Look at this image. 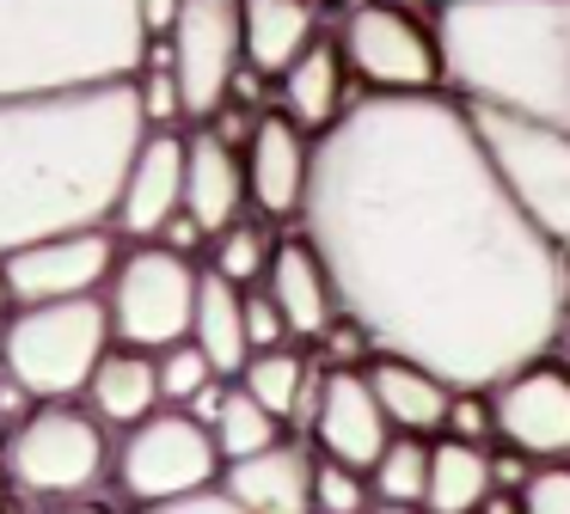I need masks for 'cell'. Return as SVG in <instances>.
Returning <instances> with one entry per match:
<instances>
[{"mask_svg":"<svg viewBox=\"0 0 570 514\" xmlns=\"http://www.w3.org/2000/svg\"><path fill=\"white\" fill-rule=\"evenodd\" d=\"M301 233L374 355L491 392L552 349L564 251L503 190L454 92H362L313 135Z\"/></svg>","mask_w":570,"mask_h":514,"instance_id":"obj_1","label":"cell"},{"mask_svg":"<svg viewBox=\"0 0 570 514\" xmlns=\"http://www.w3.org/2000/svg\"><path fill=\"white\" fill-rule=\"evenodd\" d=\"M148 117L136 80L0 98V257L111 227Z\"/></svg>","mask_w":570,"mask_h":514,"instance_id":"obj_2","label":"cell"},{"mask_svg":"<svg viewBox=\"0 0 570 514\" xmlns=\"http://www.w3.org/2000/svg\"><path fill=\"white\" fill-rule=\"evenodd\" d=\"M435 43L454 98L570 135V0H442Z\"/></svg>","mask_w":570,"mask_h":514,"instance_id":"obj_3","label":"cell"},{"mask_svg":"<svg viewBox=\"0 0 570 514\" xmlns=\"http://www.w3.org/2000/svg\"><path fill=\"white\" fill-rule=\"evenodd\" d=\"M154 43L141 0H0V98L136 80Z\"/></svg>","mask_w":570,"mask_h":514,"instance_id":"obj_4","label":"cell"},{"mask_svg":"<svg viewBox=\"0 0 570 514\" xmlns=\"http://www.w3.org/2000/svg\"><path fill=\"white\" fill-rule=\"evenodd\" d=\"M111 349V318L105 300H50L13 306L0 318V367L19 379L38 404H75L87 392L92 367Z\"/></svg>","mask_w":570,"mask_h":514,"instance_id":"obj_5","label":"cell"},{"mask_svg":"<svg viewBox=\"0 0 570 514\" xmlns=\"http://www.w3.org/2000/svg\"><path fill=\"white\" fill-rule=\"evenodd\" d=\"M0 465L26 502H87L111 477V428L87 404H38L19 428H7Z\"/></svg>","mask_w":570,"mask_h":514,"instance_id":"obj_6","label":"cell"},{"mask_svg":"<svg viewBox=\"0 0 570 514\" xmlns=\"http://www.w3.org/2000/svg\"><path fill=\"white\" fill-rule=\"evenodd\" d=\"M111 484L129 508H173V502L222 490V447H215L209 423L160 404L154 416H141L136 428L117 435Z\"/></svg>","mask_w":570,"mask_h":514,"instance_id":"obj_7","label":"cell"},{"mask_svg":"<svg viewBox=\"0 0 570 514\" xmlns=\"http://www.w3.org/2000/svg\"><path fill=\"white\" fill-rule=\"evenodd\" d=\"M466 117L479 129L503 190L515 196V208L570 257V135L546 129L533 117H515V110H497V105H466Z\"/></svg>","mask_w":570,"mask_h":514,"instance_id":"obj_8","label":"cell"},{"mask_svg":"<svg viewBox=\"0 0 570 514\" xmlns=\"http://www.w3.org/2000/svg\"><path fill=\"white\" fill-rule=\"evenodd\" d=\"M197 281L203 269L190 257L166 251V245H124L111 281H105V318H111L117 349L160 355L190 337V313H197Z\"/></svg>","mask_w":570,"mask_h":514,"instance_id":"obj_9","label":"cell"},{"mask_svg":"<svg viewBox=\"0 0 570 514\" xmlns=\"http://www.w3.org/2000/svg\"><path fill=\"white\" fill-rule=\"evenodd\" d=\"M344 68L368 92H442V43L399 0H356L337 24Z\"/></svg>","mask_w":570,"mask_h":514,"instance_id":"obj_10","label":"cell"},{"mask_svg":"<svg viewBox=\"0 0 570 514\" xmlns=\"http://www.w3.org/2000/svg\"><path fill=\"white\" fill-rule=\"evenodd\" d=\"M166 56H173L178 92H185V117L209 122L234 98V80L246 68L239 0H185L173 31H166Z\"/></svg>","mask_w":570,"mask_h":514,"instance_id":"obj_11","label":"cell"},{"mask_svg":"<svg viewBox=\"0 0 570 514\" xmlns=\"http://www.w3.org/2000/svg\"><path fill=\"white\" fill-rule=\"evenodd\" d=\"M117 257H124V239L111 227H87V233H56L43 245H26V251L0 257V264H7L13 306H50V300H92V294H105Z\"/></svg>","mask_w":570,"mask_h":514,"instance_id":"obj_12","label":"cell"},{"mask_svg":"<svg viewBox=\"0 0 570 514\" xmlns=\"http://www.w3.org/2000/svg\"><path fill=\"white\" fill-rule=\"evenodd\" d=\"M497 435L528 459H570V374L558 362H528L491 386Z\"/></svg>","mask_w":570,"mask_h":514,"instance_id":"obj_13","label":"cell"},{"mask_svg":"<svg viewBox=\"0 0 570 514\" xmlns=\"http://www.w3.org/2000/svg\"><path fill=\"white\" fill-rule=\"evenodd\" d=\"M307 435H313V447H320V459H337V465H350V472H368L386 453L393 423L381 416L374 386H368L362 367H325L320 398H313V411H307Z\"/></svg>","mask_w":570,"mask_h":514,"instance_id":"obj_14","label":"cell"},{"mask_svg":"<svg viewBox=\"0 0 570 514\" xmlns=\"http://www.w3.org/2000/svg\"><path fill=\"white\" fill-rule=\"evenodd\" d=\"M178 215H185V135L148 129L136 159H129L124 196L111 208V233L124 245H154Z\"/></svg>","mask_w":570,"mask_h":514,"instance_id":"obj_15","label":"cell"},{"mask_svg":"<svg viewBox=\"0 0 570 514\" xmlns=\"http://www.w3.org/2000/svg\"><path fill=\"white\" fill-rule=\"evenodd\" d=\"M313 178V135L283 110H264L246 135V202L258 220H295Z\"/></svg>","mask_w":570,"mask_h":514,"instance_id":"obj_16","label":"cell"},{"mask_svg":"<svg viewBox=\"0 0 570 514\" xmlns=\"http://www.w3.org/2000/svg\"><path fill=\"white\" fill-rule=\"evenodd\" d=\"M313 472H320V459L283 435L252 459L222 465V496L246 514H313Z\"/></svg>","mask_w":570,"mask_h":514,"instance_id":"obj_17","label":"cell"},{"mask_svg":"<svg viewBox=\"0 0 570 514\" xmlns=\"http://www.w3.org/2000/svg\"><path fill=\"white\" fill-rule=\"evenodd\" d=\"M258 288L276 300L288 337H307V343H320L325 330H332V318L344 313V306H337L332 276H325V264H320V251L307 245V233L276 239V257H271V269H264Z\"/></svg>","mask_w":570,"mask_h":514,"instance_id":"obj_18","label":"cell"},{"mask_svg":"<svg viewBox=\"0 0 570 514\" xmlns=\"http://www.w3.org/2000/svg\"><path fill=\"white\" fill-rule=\"evenodd\" d=\"M185 215L203 233H222L246 215V154L203 122L185 135Z\"/></svg>","mask_w":570,"mask_h":514,"instance_id":"obj_19","label":"cell"},{"mask_svg":"<svg viewBox=\"0 0 570 514\" xmlns=\"http://www.w3.org/2000/svg\"><path fill=\"white\" fill-rule=\"evenodd\" d=\"M368 386H374V404H381V416L393 423V435H442L448 423V404H454V386L448 379H435L430 367L405 362V355H374L368 367Z\"/></svg>","mask_w":570,"mask_h":514,"instance_id":"obj_20","label":"cell"},{"mask_svg":"<svg viewBox=\"0 0 570 514\" xmlns=\"http://www.w3.org/2000/svg\"><path fill=\"white\" fill-rule=\"evenodd\" d=\"M239 37H246V68L283 80L301 49L320 37V0H239Z\"/></svg>","mask_w":570,"mask_h":514,"instance_id":"obj_21","label":"cell"},{"mask_svg":"<svg viewBox=\"0 0 570 514\" xmlns=\"http://www.w3.org/2000/svg\"><path fill=\"white\" fill-rule=\"evenodd\" d=\"M344 86H350V68H344L337 37H313V43L295 56V68L283 73V117L301 122L307 135H325L350 110Z\"/></svg>","mask_w":570,"mask_h":514,"instance_id":"obj_22","label":"cell"},{"mask_svg":"<svg viewBox=\"0 0 570 514\" xmlns=\"http://www.w3.org/2000/svg\"><path fill=\"white\" fill-rule=\"evenodd\" d=\"M87 411L99 416L105 428H136L141 416H154L160 411V374H154V355H141V349H105V362L92 367V379H87Z\"/></svg>","mask_w":570,"mask_h":514,"instance_id":"obj_23","label":"cell"},{"mask_svg":"<svg viewBox=\"0 0 570 514\" xmlns=\"http://www.w3.org/2000/svg\"><path fill=\"white\" fill-rule=\"evenodd\" d=\"M190 343L209 355V367L222 379H239L252 362V337H246V288L222 281L215 269H203L197 281V313H190Z\"/></svg>","mask_w":570,"mask_h":514,"instance_id":"obj_24","label":"cell"},{"mask_svg":"<svg viewBox=\"0 0 570 514\" xmlns=\"http://www.w3.org/2000/svg\"><path fill=\"white\" fill-rule=\"evenodd\" d=\"M491 453L472 441H430V484H423V514H479L491 496Z\"/></svg>","mask_w":570,"mask_h":514,"instance_id":"obj_25","label":"cell"},{"mask_svg":"<svg viewBox=\"0 0 570 514\" xmlns=\"http://www.w3.org/2000/svg\"><path fill=\"white\" fill-rule=\"evenodd\" d=\"M320 379H325V367H313L301 349H258L246 362V374H239V386L252 392V398L264 404V411L276 416V423H307V411H313V398H320Z\"/></svg>","mask_w":570,"mask_h":514,"instance_id":"obj_26","label":"cell"},{"mask_svg":"<svg viewBox=\"0 0 570 514\" xmlns=\"http://www.w3.org/2000/svg\"><path fill=\"white\" fill-rule=\"evenodd\" d=\"M209 435H215V447H222V465H234V459H252V453L276 447V441H283V423H276L239 379H227L222 411L209 416Z\"/></svg>","mask_w":570,"mask_h":514,"instance_id":"obj_27","label":"cell"},{"mask_svg":"<svg viewBox=\"0 0 570 514\" xmlns=\"http://www.w3.org/2000/svg\"><path fill=\"white\" fill-rule=\"evenodd\" d=\"M423 484H430V441L423 435H393L386 453L368 465V490L399 508H423Z\"/></svg>","mask_w":570,"mask_h":514,"instance_id":"obj_28","label":"cell"},{"mask_svg":"<svg viewBox=\"0 0 570 514\" xmlns=\"http://www.w3.org/2000/svg\"><path fill=\"white\" fill-rule=\"evenodd\" d=\"M271 257H276L271 227H264V220H246V215L209 239V269H215L222 281H234V288H252V281H264Z\"/></svg>","mask_w":570,"mask_h":514,"instance_id":"obj_29","label":"cell"},{"mask_svg":"<svg viewBox=\"0 0 570 514\" xmlns=\"http://www.w3.org/2000/svg\"><path fill=\"white\" fill-rule=\"evenodd\" d=\"M136 98H141L148 129H178V122H185V92H178V73H173V56H166V37L148 49V61H141Z\"/></svg>","mask_w":570,"mask_h":514,"instance_id":"obj_30","label":"cell"},{"mask_svg":"<svg viewBox=\"0 0 570 514\" xmlns=\"http://www.w3.org/2000/svg\"><path fill=\"white\" fill-rule=\"evenodd\" d=\"M154 374H160V404H173V411H190V404H197V392L222 379V374L209 367V355H203L190 337L154 355Z\"/></svg>","mask_w":570,"mask_h":514,"instance_id":"obj_31","label":"cell"},{"mask_svg":"<svg viewBox=\"0 0 570 514\" xmlns=\"http://www.w3.org/2000/svg\"><path fill=\"white\" fill-rule=\"evenodd\" d=\"M368 472H350L337 459H320L313 472V514H368Z\"/></svg>","mask_w":570,"mask_h":514,"instance_id":"obj_32","label":"cell"},{"mask_svg":"<svg viewBox=\"0 0 570 514\" xmlns=\"http://www.w3.org/2000/svg\"><path fill=\"white\" fill-rule=\"evenodd\" d=\"M521 514H570V465L564 459L533 465V477L521 484Z\"/></svg>","mask_w":570,"mask_h":514,"instance_id":"obj_33","label":"cell"},{"mask_svg":"<svg viewBox=\"0 0 570 514\" xmlns=\"http://www.w3.org/2000/svg\"><path fill=\"white\" fill-rule=\"evenodd\" d=\"M442 435H454V441H472V447H479L484 435H497L491 392H454V404H448V423H442Z\"/></svg>","mask_w":570,"mask_h":514,"instance_id":"obj_34","label":"cell"},{"mask_svg":"<svg viewBox=\"0 0 570 514\" xmlns=\"http://www.w3.org/2000/svg\"><path fill=\"white\" fill-rule=\"evenodd\" d=\"M320 349H325V362L332 367H368L374 362V343H368V330L356 325V318H332V330L320 337Z\"/></svg>","mask_w":570,"mask_h":514,"instance_id":"obj_35","label":"cell"},{"mask_svg":"<svg viewBox=\"0 0 570 514\" xmlns=\"http://www.w3.org/2000/svg\"><path fill=\"white\" fill-rule=\"evenodd\" d=\"M246 337H252V355L288 343V325H283V313H276V300L264 288H246Z\"/></svg>","mask_w":570,"mask_h":514,"instance_id":"obj_36","label":"cell"},{"mask_svg":"<svg viewBox=\"0 0 570 514\" xmlns=\"http://www.w3.org/2000/svg\"><path fill=\"white\" fill-rule=\"evenodd\" d=\"M31 411H38V398H31V392L19 386V379L7 374V367H0V435H7V428H19Z\"/></svg>","mask_w":570,"mask_h":514,"instance_id":"obj_37","label":"cell"},{"mask_svg":"<svg viewBox=\"0 0 570 514\" xmlns=\"http://www.w3.org/2000/svg\"><path fill=\"white\" fill-rule=\"evenodd\" d=\"M203 239H209V233H203V227H197V220H190V215H178V220H173V227H166V233H160V239H154V245H166V251L190 257V251H197Z\"/></svg>","mask_w":570,"mask_h":514,"instance_id":"obj_38","label":"cell"},{"mask_svg":"<svg viewBox=\"0 0 570 514\" xmlns=\"http://www.w3.org/2000/svg\"><path fill=\"white\" fill-rule=\"evenodd\" d=\"M136 514H246V508H234V502H227L222 490H209V496L173 502V508H136Z\"/></svg>","mask_w":570,"mask_h":514,"instance_id":"obj_39","label":"cell"},{"mask_svg":"<svg viewBox=\"0 0 570 514\" xmlns=\"http://www.w3.org/2000/svg\"><path fill=\"white\" fill-rule=\"evenodd\" d=\"M178 7H185V0H141V19H148V37H166V31H173Z\"/></svg>","mask_w":570,"mask_h":514,"instance_id":"obj_40","label":"cell"},{"mask_svg":"<svg viewBox=\"0 0 570 514\" xmlns=\"http://www.w3.org/2000/svg\"><path fill=\"white\" fill-rule=\"evenodd\" d=\"M479 514H521V496H503V490H491Z\"/></svg>","mask_w":570,"mask_h":514,"instance_id":"obj_41","label":"cell"},{"mask_svg":"<svg viewBox=\"0 0 570 514\" xmlns=\"http://www.w3.org/2000/svg\"><path fill=\"white\" fill-rule=\"evenodd\" d=\"M43 514H111V508L99 496H87V502H62V508H43Z\"/></svg>","mask_w":570,"mask_h":514,"instance_id":"obj_42","label":"cell"},{"mask_svg":"<svg viewBox=\"0 0 570 514\" xmlns=\"http://www.w3.org/2000/svg\"><path fill=\"white\" fill-rule=\"evenodd\" d=\"M552 355H558V367H564V374H570V318H564V325H558V337H552Z\"/></svg>","mask_w":570,"mask_h":514,"instance_id":"obj_43","label":"cell"},{"mask_svg":"<svg viewBox=\"0 0 570 514\" xmlns=\"http://www.w3.org/2000/svg\"><path fill=\"white\" fill-rule=\"evenodd\" d=\"M13 313V288H7V264H0V318Z\"/></svg>","mask_w":570,"mask_h":514,"instance_id":"obj_44","label":"cell"},{"mask_svg":"<svg viewBox=\"0 0 570 514\" xmlns=\"http://www.w3.org/2000/svg\"><path fill=\"white\" fill-rule=\"evenodd\" d=\"M368 514H423V508H399V502H374Z\"/></svg>","mask_w":570,"mask_h":514,"instance_id":"obj_45","label":"cell"},{"mask_svg":"<svg viewBox=\"0 0 570 514\" xmlns=\"http://www.w3.org/2000/svg\"><path fill=\"white\" fill-rule=\"evenodd\" d=\"M7 490H13V477H7V465H0V502H13Z\"/></svg>","mask_w":570,"mask_h":514,"instance_id":"obj_46","label":"cell"},{"mask_svg":"<svg viewBox=\"0 0 570 514\" xmlns=\"http://www.w3.org/2000/svg\"><path fill=\"white\" fill-rule=\"evenodd\" d=\"M564 300H570V257H564Z\"/></svg>","mask_w":570,"mask_h":514,"instance_id":"obj_47","label":"cell"},{"mask_svg":"<svg viewBox=\"0 0 570 514\" xmlns=\"http://www.w3.org/2000/svg\"><path fill=\"white\" fill-rule=\"evenodd\" d=\"M0 514H19V508H13V502H0Z\"/></svg>","mask_w":570,"mask_h":514,"instance_id":"obj_48","label":"cell"}]
</instances>
